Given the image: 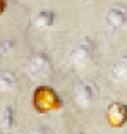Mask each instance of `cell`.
<instances>
[{"mask_svg": "<svg viewBox=\"0 0 127 134\" xmlns=\"http://www.w3.org/2000/svg\"><path fill=\"white\" fill-rule=\"evenodd\" d=\"M33 107L38 114H48V112L60 110L63 107V102L52 86L43 84V86H38L33 93Z\"/></svg>", "mask_w": 127, "mask_h": 134, "instance_id": "1", "label": "cell"}, {"mask_svg": "<svg viewBox=\"0 0 127 134\" xmlns=\"http://www.w3.org/2000/svg\"><path fill=\"white\" fill-rule=\"evenodd\" d=\"M26 72H28V76L33 81L48 77L50 72H52V62H50L48 55L43 53V52L33 53L28 59V64H26Z\"/></svg>", "mask_w": 127, "mask_h": 134, "instance_id": "2", "label": "cell"}, {"mask_svg": "<svg viewBox=\"0 0 127 134\" xmlns=\"http://www.w3.org/2000/svg\"><path fill=\"white\" fill-rule=\"evenodd\" d=\"M93 50H95V47H93V41L89 38L83 40L81 43H77L74 47V50L71 52V57H69V62H71L72 67H84L89 60L93 59Z\"/></svg>", "mask_w": 127, "mask_h": 134, "instance_id": "3", "label": "cell"}, {"mask_svg": "<svg viewBox=\"0 0 127 134\" xmlns=\"http://www.w3.org/2000/svg\"><path fill=\"white\" fill-rule=\"evenodd\" d=\"M96 95H98V88L88 81L79 83L74 90V98L79 107H89L96 100Z\"/></svg>", "mask_w": 127, "mask_h": 134, "instance_id": "4", "label": "cell"}, {"mask_svg": "<svg viewBox=\"0 0 127 134\" xmlns=\"http://www.w3.org/2000/svg\"><path fill=\"white\" fill-rule=\"evenodd\" d=\"M107 122L108 126L120 129L127 124V105L122 102H113L107 108Z\"/></svg>", "mask_w": 127, "mask_h": 134, "instance_id": "5", "label": "cell"}, {"mask_svg": "<svg viewBox=\"0 0 127 134\" xmlns=\"http://www.w3.org/2000/svg\"><path fill=\"white\" fill-rule=\"evenodd\" d=\"M105 23L110 29H120L127 24V5L117 4L105 14Z\"/></svg>", "mask_w": 127, "mask_h": 134, "instance_id": "6", "label": "cell"}, {"mask_svg": "<svg viewBox=\"0 0 127 134\" xmlns=\"http://www.w3.org/2000/svg\"><path fill=\"white\" fill-rule=\"evenodd\" d=\"M33 23H34V26L38 29H50L53 26V23H55V12L48 10V9H43V10H40L34 16Z\"/></svg>", "mask_w": 127, "mask_h": 134, "instance_id": "7", "label": "cell"}, {"mask_svg": "<svg viewBox=\"0 0 127 134\" xmlns=\"http://www.w3.org/2000/svg\"><path fill=\"white\" fill-rule=\"evenodd\" d=\"M110 76L115 83H125L127 81V55H122L113 64Z\"/></svg>", "mask_w": 127, "mask_h": 134, "instance_id": "8", "label": "cell"}, {"mask_svg": "<svg viewBox=\"0 0 127 134\" xmlns=\"http://www.w3.org/2000/svg\"><path fill=\"white\" fill-rule=\"evenodd\" d=\"M14 122H16L14 108H12V107H4L2 112H0V129L10 131L12 127H14Z\"/></svg>", "mask_w": 127, "mask_h": 134, "instance_id": "9", "label": "cell"}, {"mask_svg": "<svg viewBox=\"0 0 127 134\" xmlns=\"http://www.w3.org/2000/svg\"><path fill=\"white\" fill-rule=\"evenodd\" d=\"M16 86H17V79L10 71H2L0 72V91L10 93V91L16 90Z\"/></svg>", "mask_w": 127, "mask_h": 134, "instance_id": "10", "label": "cell"}, {"mask_svg": "<svg viewBox=\"0 0 127 134\" xmlns=\"http://www.w3.org/2000/svg\"><path fill=\"white\" fill-rule=\"evenodd\" d=\"M12 41H4V43L0 45V53H9L10 52V48H12Z\"/></svg>", "mask_w": 127, "mask_h": 134, "instance_id": "11", "label": "cell"}, {"mask_svg": "<svg viewBox=\"0 0 127 134\" xmlns=\"http://www.w3.org/2000/svg\"><path fill=\"white\" fill-rule=\"evenodd\" d=\"M31 134H48V129L47 127H36Z\"/></svg>", "mask_w": 127, "mask_h": 134, "instance_id": "12", "label": "cell"}, {"mask_svg": "<svg viewBox=\"0 0 127 134\" xmlns=\"http://www.w3.org/2000/svg\"><path fill=\"white\" fill-rule=\"evenodd\" d=\"M5 9H7V0H0V16L5 12Z\"/></svg>", "mask_w": 127, "mask_h": 134, "instance_id": "13", "label": "cell"}, {"mask_svg": "<svg viewBox=\"0 0 127 134\" xmlns=\"http://www.w3.org/2000/svg\"><path fill=\"white\" fill-rule=\"evenodd\" d=\"M71 134H84V132H79V131H76V132H71Z\"/></svg>", "mask_w": 127, "mask_h": 134, "instance_id": "14", "label": "cell"}, {"mask_svg": "<svg viewBox=\"0 0 127 134\" xmlns=\"http://www.w3.org/2000/svg\"><path fill=\"white\" fill-rule=\"evenodd\" d=\"M83 2H91V0H83Z\"/></svg>", "mask_w": 127, "mask_h": 134, "instance_id": "15", "label": "cell"}]
</instances>
